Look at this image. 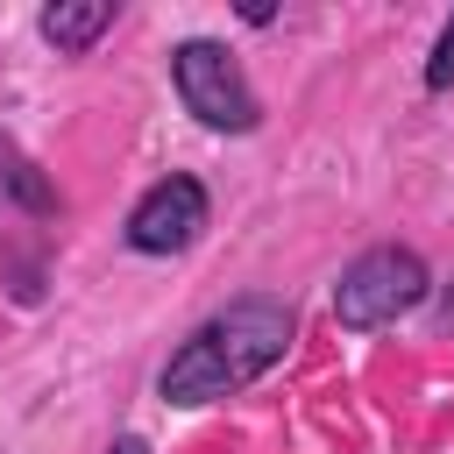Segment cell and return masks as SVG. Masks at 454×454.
<instances>
[{
  "instance_id": "cell-1",
  "label": "cell",
  "mask_w": 454,
  "mask_h": 454,
  "mask_svg": "<svg viewBox=\"0 0 454 454\" xmlns=\"http://www.w3.org/2000/svg\"><path fill=\"white\" fill-rule=\"evenodd\" d=\"M291 340H298V312H291L284 298H270V291L227 298V305L206 312V319L177 340V355L156 369V397H163V404H184V411L220 404V397L248 390L255 376H270V369L291 355Z\"/></svg>"
},
{
  "instance_id": "cell-2",
  "label": "cell",
  "mask_w": 454,
  "mask_h": 454,
  "mask_svg": "<svg viewBox=\"0 0 454 454\" xmlns=\"http://www.w3.org/2000/svg\"><path fill=\"white\" fill-rule=\"evenodd\" d=\"M170 85H177L184 114L199 128H213V135H255L262 128V99H255L241 57L227 43H213V35H184L170 50Z\"/></svg>"
},
{
  "instance_id": "cell-3",
  "label": "cell",
  "mask_w": 454,
  "mask_h": 454,
  "mask_svg": "<svg viewBox=\"0 0 454 454\" xmlns=\"http://www.w3.org/2000/svg\"><path fill=\"white\" fill-rule=\"evenodd\" d=\"M426 291H433L426 255L404 248V241H383V248H362V255L340 270V284H333V319H340L348 333H369V326H390V319L419 312Z\"/></svg>"
},
{
  "instance_id": "cell-6",
  "label": "cell",
  "mask_w": 454,
  "mask_h": 454,
  "mask_svg": "<svg viewBox=\"0 0 454 454\" xmlns=\"http://www.w3.org/2000/svg\"><path fill=\"white\" fill-rule=\"evenodd\" d=\"M35 28H43V43H50L57 57H85V50L114 28V0H50V7L35 14Z\"/></svg>"
},
{
  "instance_id": "cell-7",
  "label": "cell",
  "mask_w": 454,
  "mask_h": 454,
  "mask_svg": "<svg viewBox=\"0 0 454 454\" xmlns=\"http://www.w3.org/2000/svg\"><path fill=\"white\" fill-rule=\"evenodd\" d=\"M426 92H454V14H447V28L433 35V57H426Z\"/></svg>"
},
{
  "instance_id": "cell-8",
  "label": "cell",
  "mask_w": 454,
  "mask_h": 454,
  "mask_svg": "<svg viewBox=\"0 0 454 454\" xmlns=\"http://www.w3.org/2000/svg\"><path fill=\"white\" fill-rule=\"evenodd\" d=\"M106 454H149V440H135V433H121V440L106 447Z\"/></svg>"
},
{
  "instance_id": "cell-5",
  "label": "cell",
  "mask_w": 454,
  "mask_h": 454,
  "mask_svg": "<svg viewBox=\"0 0 454 454\" xmlns=\"http://www.w3.org/2000/svg\"><path fill=\"white\" fill-rule=\"evenodd\" d=\"M57 213H64L57 184H50V177H43V163H35V156L0 128V234H7V227H21V220H28V227H50Z\"/></svg>"
},
{
  "instance_id": "cell-4",
  "label": "cell",
  "mask_w": 454,
  "mask_h": 454,
  "mask_svg": "<svg viewBox=\"0 0 454 454\" xmlns=\"http://www.w3.org/2000/svg\"><path fill=\"white\" fill-rule=\"evenodd\" d=\"M206 220H213V199H206V184L192 177V170H170V177H156L135 206H128V248L135 255H184L199 234H206Z\"/></svg>"
}]
</instances>
